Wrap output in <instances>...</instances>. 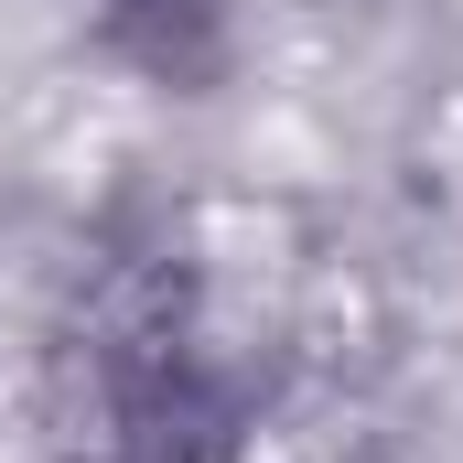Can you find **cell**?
Listing matches in <instances>:
<instances>
[]
</instances>
